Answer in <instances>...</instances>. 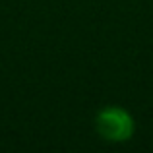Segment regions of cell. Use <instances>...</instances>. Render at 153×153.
<instances>
[{
  "mask_svg": "<svg viewBox=\"0 0 153 153\" xmlns=\"http://www.w3.org/2000/svg\"><path fill=\"white\" fill-rule=\"evenodd\" d=\"M95 130L105 142L124 143L132 140L136 132V120L126 108L118 105H108L95 116Z\"/></svg>",
  "mask_w": 153,
  "mask_h": 153,
  "instance_id": "6da1fadb",
  "label": "cell"
}]
</instances>
